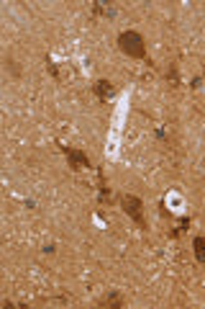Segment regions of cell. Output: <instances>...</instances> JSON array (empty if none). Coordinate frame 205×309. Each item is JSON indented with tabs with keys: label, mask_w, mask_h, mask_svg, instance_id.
Segmentation results:
<instances>
[{
	"label": "cell",
	"mask_w": 205,
	"mask_h": 309,
	"mask_svg": "<svg viewBox=\"0 0 205 309\" xmlns=\"http://www.w3.org/2000/svg\"><path fill=\"white\" fill-rule=\"evenodd\" d=\"M118 47L121 52H126L128 57H136V60H144L146 57V44H144V36L139 31H123L118 36Z\"/></svg>",
	"instance_id": "6da1fadb"
},
{
	"label": "cell",
	"mask_w": 205,
	"mask_h": 309,
	"mask_svg": "<svg viewBox=\"0 0 205 309\" xmlns=\"http://www.w3.org/2000/svg\"><path fill=\"white\" fill-rule=\"evenodd\" d=\"M121 206H123V211H126L136 224H144V227H146V222H144V204H141L139 196L123 194V196H121Z\"/></svg>",
	"instance_id": "7a4b0ae2"
},
{
	"label": "cell",
	"mask_w": 205,
	"mask_h": 309,
	"mask_svg": "<svg viewBox=\"0 0 205 309\" xmlns=\"http://www.w3.org/2000/svg\"><path fill=\"white\" fill-rule=\"evenodd\" d=\"M64 152H67V160H70V168H72V170L90 168V160H87L85 152H80V149H67V147H64Z\"/></svg>",
	"instance_id": "3957f363"
},
{
	"label": "cell",
	"mask_w": 205,
	"mask_h": 309,
	"mask_svg": "<svg viewBox=\"0 0 205 309\" xmlns=\"http://www.w3.org/2000/svg\"><path fill=\"white\" fill-rule=\"evenodd\" d=\"M95 95L103 98V101H110V98L116 95V88H113L108 80H98V83H95Z\"/></svg>",
	"instance_id": "277c9868"
},
{
	"label": "cell",
	"mask_w": 205,
	"mask_h": 309,
	"mask_svg": "<svg viewBox=\"0 0 205 309\" xmlns=\"http://www.w3.org/2000/svg\"><path fill=\"white\" fill-rule=\"evenodd\" d=\"M192 250H195V260H197V263H205V242H202V237H195Z\"/></svg>",
	"instance_id": "5b68a950"
},
{
	"label": "cell",
	"mask_w": 205,
	"mask_h": 309,
	"mask_svg": "<svg viewBox=\"0 0 205 309\" xmlns=\"http://www.w3.org/2000/svg\"><path fill=\"white\" fill-rule=\"evenodd\" d=\"M100 306H116V309H121V306H123V301H121V296L113 291V294H110L105 301H100Z\"/></svg>",
	"instance_id": "8992f818"
},
{
	"label": "cell",
	"mask_w": 205,
	"mask_h": 309,
	"mask_svg": "<svg viewBox=\"0 0 205 309\" xmlns=\"http://www.w3.org/2000/svg\"><path fill=\"white\" fill-rule=\"evenodd\" d=\"M100 201L103 204H110V191L105 186V178H100Z\"/></svg>",
	"instance_id": "52a82bcc"
},
{
	"label": "cell",
	"mask_w": 205,
	"mask_h": 309,
	"mask_svg": "<svg viewBox=\"0 0 205 309\" xmlns=\"http://www.w3.org/2000/svg\"><path fill=\"white\" fill-rule=\"evenodd\" d=\"M6 65H8V70H11V75H13V78H21V72H24V70H21V65H16L11 57L6 60Z\"/></svg>",
	"instance_id": "ba28073f"
}]
</instances>
